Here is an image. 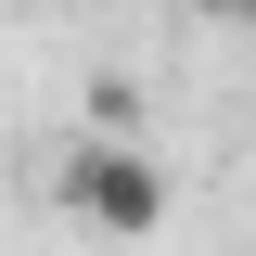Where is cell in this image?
Segmentation results:
<instances>
[{
  "label": "cell",
  "mask_w": 256,
  "mask_h": 256,
  "mask_svg": "<svg viewBox=\"0 0 256 256\" xmlns=\"http://www.w3.org/2000/svg\"><path fill=\"white\" fill-rule=\"evenodd\" d=\"M64 205H77V230H102V244H154L166 230L154 141H77V154H64Z\"/></svg>",
  "instance_id": "6da1fadb"
},
{
  "label": "cell",
  "mask_w": 256,
  "mask_h": 256,
  "mask_svg": "<svg viewBox=\"0 0 256 256\" xmlns=\"http://www.w3.org/2000/svg\"><path fill=\"white\" fill-rule=\"evenodd\" d=\"M205 13H256V0H205Z\"/></svg>",
  "instance_id": "7a4b0ae2"
}]
</instances>
